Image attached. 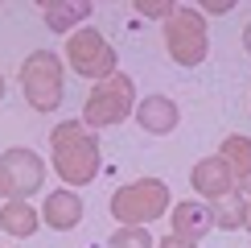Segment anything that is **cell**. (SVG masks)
<instances>
[{
    "label": "cell",
    "mask_w": 251,
    "mask_h": 248,
    "mask_svg": "<svg viewBox=\"0 0 251 248\" xmlns=\"http://www.w3.org/2000/svg\"><path fill=\"white\" fill-rule=\"evenodd\" d=\"M50 153H54V170L66 186H87L99 174V141L87 132V124L62 120L50 132Z\"/></svg>",
    "instance_id": "6da1fadb"
},
{
    "label": "cell",
    "mask_w": 251,
    "mask_h": 248,
    "mask_svg": "<svg viewBox=\"0 0 251 248\" xmlns=\"http://www.w3.org/2000/svg\"><path fill=\"white\" fill-rule=\"evenodd\" d=\"M107 207H111V215H116L124 227H144V223L161 219V215L169 211V186L161 178H136L128 186H120Z\"/></svg>",
    "instance_id": "7a4b0ae2"
},
{
    "label": "cell",
    "mask_w": 251,
    "mask_h": 248,
    "mask_svg": "<svg viewBox=\"0 0 251 248\" xmlns=\"http://www.w3.org/2000/svg\"><path fill=\"white\" fill-rule=\"evenodd\" d=\"M132 112H136V87H132L128 75L116 70V75L99 79L95 87H91L87 103H82V124H87V128H111V124L128 120Z\"/></svg>",
    "instance_id": "3957f363"
},
{
    "label": "cell",
    "mask_w": 251,
    "mask_h": 248,
    "mask_svg": "<svg viewBox=\"0 0 251 248\" xmlns=\"http://www.w3.org/2000/svg\"><path fill=\"white\" fill-rule=\"evenodd\" d=\"M165 50L177 66H202L210 54V33L198 8H173V17L165 21Z\"/></svg>",
    "instance_id": "277c9868"
},
{
    "label": "cell",
    "mask_w": 251,
    "mask_h": 248,
    "mask_svg": "<svg viewBox=\"0 0 251 248\" xmlns=\"http://www.w3.org/2000/svg\"><path fill=\"white\" fill-rule=\"evenodd\" d=\"M21 91L33 112H54L62 103V62L50 50H33L21 66Z\"/></svg>",
    "instance_id": "5b68a950"
},
{
    "label": "cell",
    "mask_w": 251,
    "mask_h": 248,
    "mask_svg": "<svg viewBox=\"0 0 251 248\" xmlns=\"http://www.w3.org/2000/svg\"><path fill=\"white\" fill-rule=\"evenodd\" d=\"M66 62H70L75 75L95 79V83L116 75V50H111V41L99 29H75L66 37Z\"/></svg>",
    "instance_id": "8992f818"
},
{
    "label": "cell",
    "mask_w": 251,
    "mask_h": 248,
    "mask_svg": "<svg viewBox=\"0 0 251 248\" xmlns=\"http://www.w3.org/2000/svg\"><path fill=\"white\" fill-rule=\"evenodd\" d=\"M46 182V161L33 149H4L0 153V199H29Z\"/></svg>",
    "instance_id": "52a82bcc"
},
{
    "label": "cell",
    "mask_w": 251,
    "mask_h": 248,
    "mask_svg": "<svg viewBox=\"0 0 251 248\" xmlns=\"http://www.w3.org/2000/svg\"><path fill=\"white\" fill-rule=\"evenodd\" d=\"M190 182H194V190L202 194V199H210V203H218V199H226V194H235V190H239L231 165H226L223 157H202V161L194 165Z\"/></svg>",
    "instance_id": "ba28073f"
},
{
    "label": "cell",
    "mask_w": 251,
    "mask_h": 248,
    "mask_svg": "<svg viewBox=\"0 0 251 248\" xmlns=\"http://www.w3.org/2000/svg\"><path fill=\"white\" fill-rule=\"evenodd\" d=\"M136 124H140L144 132H152V137H169L177 128V103L169 95H149L136 103Z\"/></svg>",
    "instance_id": "9c48e42d"
},
{
    "label": "cell",
    "mask_w": 251,
    "mask_h": 248,
    "mask_svg": "<svg viewBox=\"0 0 251 248\" xmlns=\"http://www.w3.org/2000/svg\"><path fill=\"white\" fill-rule=\"evenodd\" d=\"M41 219H46V227H54V232H70V227H78V219H82V199H78L75 190L46 194Z\"/></svg>",
    "instance_id": "30bf717a"
},
{
    "label": "cell",
    "mask_w": 251,
    "mask_h": 248,
    "mask_svg": "<svg viewBox=\"0 0 251 248\" xmlns=\"http://www.w3.org/2000/svg\"><path fill=\"white\" fill-rule=\"evenodd\" d=\"M214 227V215H210V203H177V211H173V236H181V240H202L206 232Z\"/></svg>",
    "instance_id": "8fae6325"
},
{
    "label": "cell",
    "mask_w": 251,
    "mask_h": 248,
    "mask_svg": "<svg viewBox=\"0 0 251 248\" xmlns=\"http://www.w3.org/2000/svg\"><path fill=\"white\" fill-rule=\"evenodd\" d=\"M95 13V4L91 0H66V4H54V0H41V17H46V25L54 29V33H75L78 21H87Z\"/></svg>",
    "instance_id": "7c38bea8"
},
{
    "label": "cell",
    "mask_w": 251,
    "mask_h": 248,
    "mask_svg": "<svg viewBox=\"0 0 251 248\" xmlns=\"http://www.w3.org/2000/svg\"><path fill=\"white\" fill-rule=\"evenodd\" d=\"M37 219H41V215H37L25 199H8L4 207H0V227H4L8 236H17V240L33 236V232H37Z\"/></svg>",
    "instance_id": "4fadbf2b"
},
{
    "label": "cell",
    "mask_w": 251,
    "mask_h": 248,
    "mask_svg": "<svg viewBox=\"0 0 251 248\" xmlns=\"http://www.w3.org/2000/svg\"><path fill=\"white\" fill-rule=\"evenodd\" d=\"M218 157L231 165L235 182H251V141L247 137H226L223 149H218Z\"/></svg>",
    "instance_id": "5bb4252c"
},
{
    "label": "cell",
    "mask_w": 251,
    "mask_h": 248,
    "mask_svg": "<svg viewBox=\"0 0 251 248\" xmlns=\"http://www.w3.org/2000/svg\"><path fill=\"white\" fill-rule=\"evenodd\" d=\"M210 215H214V227H223V232H235V227H243V194H226V199L210 203Z\"/></svg>",
    "instance_id": "9a60e30c"
},
{
    "label": "cell",
    "mask_w": 251,
    "mask_h": 248,
    "mask_svg": "<svg viewBox=\"0 0 251 248\" xmlns=\"http://www.w3.org/2000/svg\"><path fill=\"white\" fill-rule=\"evenodd\" d=\"M107 248H152V236L144 227H120V232H111Z\"/></svg>",
    "instance_id": "2e32d148"
},
{
    "label": "cell",
    "mask_w": 251,
    "mask_h": 248,
    "mask_svg": "<svg viewBox=\"0 0 251 248\" xmlns=\"http://www.w3.org/2000/svg\"><path fill=\"white\" fill-rule=\"evenodd\" d=\"M177 4H144V0H136V13L140 17H156V21H169Z\"/></svg>",
    "instance_id": "e0dca14e"
},
{
    "label": "cell",
    "mask_w": 251,
    "mask_h": 248,
    "mask_svg": "<svg viewBox=\"0 0 251 248\" xmlns=\"http://www.w3.org/2000/svg\"><path fill=\"white\" fill-rule=\"evenodd\" d=\"M156 248H198V244H194V240H181V236H165Z\"/></svg>",
    "instance_id": "ac0fdd59"
},
{
    "label": "cell",
    "mask_w": 251,
    "mask_h": 248,
    "mask_svg": "<svg viewBox=\"0 0 251 248\" xmlns=\"http://www.w3.org/2000/svg\"><path fill=\"white\" fill-rule=\"evenodd\" d=\"M243 227H247V232H251V182H247V194H243Z\"/></svg>",
    "instance_id": "d6986e66"
},
{
    "label": "cell",
    "mask_w": 251,
    "mask_h": 248,
    "mask_svg": "<svg viewBox=\"0 0 251 248\" xmlns=\"http://www.w3.org/2000/svg\"><path fill=\"white\" fill-rule=\"evenodd\" d=\"M243 46H247V54H251V25L243 29Z\"/></svg>",
    "instance_id": "ffe728a7"
},
{
    "label": "cell",
    "mask_w": 251,
    "mask_h": 248,
    "mask_svg": "<svg viewBox=\"0 0 251 248\" xmlns=\"http://www.w3.org/2000/svg\"><path fill=\"white\" fill-rule=\"evenodd\" d=\"M0 99H4V75H0Z\"/></svg>",
    "instance_id": "44dd1931"
}]
</instances>
